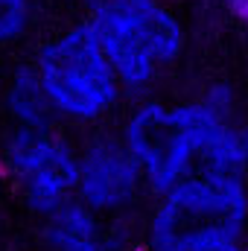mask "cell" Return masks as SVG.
<instances>
[{
    "instance_id": "1",
    "label": "cell",
    "mask_w": 248,
    "mask_h": 251,
    "mask_svg": "<svg viewBox=\"0 0 248 251\" xmlns=\"http://www.w3.org/2000/svg\"><path fill=\"white\" fill-rule=\"evenodd\" d=\"M125 100L158 94L161 82L181 64L190 41L175 0H97L85 12Z\"/></svg>"
},
{
    "instance_id": "2",
    "label": "cell",
    "mask_w": 248,
    "mask_h": 251,
    "mask_svg": "<svg viewBox=\"0 0 248 251\" xmlns=\"http://www.w3.org/2000/svg\"><path fill=\"white\" fill-rule=\"evenodd\" d=\"M248 240V181L190 173L152 193L137 222V251H201Z\"/></svg>"
},
{
    "instance_id": "3",
    "label": "cell",
    "mask_w": 248,
    "mask_h": 251,
    "mask_svg": "<svg viewBox=\"0 0 248 251\" xmlns=\"http://www.w3.org/2000/svg\"><path fill=\"white\" fill-rule=\"evenodd\" d=\"M29 62L62 126L97 128L128 102L88 18H76L44 38Z\"/></svg>"
},
{
    "instance_id": "4",
    "label": "cell",
    "mask_w": 248,
    "mask_h": 251,
    "mask_svg": "<svg viewBox=\"0 0 248 251\" xmlns=\"http://www.w3.org/2000/svg\"><path fill=\"white\" fill-rule=\"evenodd\" d=\"M128 102L117 131L140 164L149 193H161L196 173L201 152L225 123L198 94L181 100L149 94Z\"/></svg>"
},
{
    "instance_id": "5",
    "label": "cell",
    "mask_w": 248,
    "mask_h": 251,
    "mask_svg": "<svg viewBox=\"0 0 248 251\" xmlns=\"http://www.w3.org/2000/svg\"><path fill=\"white\" fill-rule=\"evenodd\" d=\"M76 161L79 143L64 126H6L0 131V173L15 187L24 210L35 219L73 196Z\"/></svg>"
},
{
    "instance_id": "6",
    "label": "cell",
    "mask_w": 248,
    "mask_h": 251,
    "mask_svg": "<svg viewBox=\"0 0 248 251\" xmlns=\"http://www.w3.org/2000/svg\"><path fill=\"white\" fill-rule=\"evenodd\" d=\"M73 196L105 219H137L152 193L120 131L99 128L79 143Z\"/></svg>"
},
{
    "instance_id": "7",
    "label": "cell",
    "mask_w": 248,
    "mask_h": 251,
    "mask_svg": "<svg viewBox=\"0 0 248 251\" xmlns=\"http://www.w3.org/2000/svg\"><path fill=\"white\" fill-rule=\"evenodd\" d=\"M35 222L41 251H137L134 219H105L76 196Z\"/></svg>"
},
{
    "instance_id": "8",
    "label": "cell",
    "mask_w": 248,
    "mask_h": 251,
    "mask_svg": "<svg viewBox=\"0 0 248 251\" xmlns=\"http://www.w3.org/2000/svg\"><path fill=\"white\" fill-rule=\"evenodd\" d=\"M0 114L6 117V126H29V128L62 126L50 102V94L44 91L32 62H18L3 73Z\"/></svg>"
},
{
    "instance_id": "9",
    "label": "cell",
    "mask_w": 248,
    "mask_h": 251,
    "mask_svg": "<svg viewBox=\"0 0 248 251\" xmlns=\"http://www.w3.org/2000/svg\"><path fill=\"white\" fill-rule=\"evenodd\" d=\"M196 170L248 181V111L225 120L216 128V134L207 143V149L201 152Z\"/></svg>"
},
{
    "instance_id": "10",
    "label": "cell",
    "mask_w": 248,
    "mask_h": 251,
    "mask_svg": "<svg viewBox=\"0 0 248 251\" xmlns=\"http://www.w3.org/2000/svg\"><path fill=\"white\" fill-rule=\"evenodd\" d=\"M41 0H0V50L26 41L38 24Z\"/></svg>"
},
{
    "instance_id": "11",
    "label": "cell",
    "mask_w": 248,
    "mask_h": 251,
    "mask_svg": "<svg viewBox=\"0 0 248 251\" xmlns=\"http://www.w3.org/2000/svg\"><path fill=\"white\" fill-rule=\"evenodd\" d=\"M198 97L222 117V120H231V117H240L246 114V102H243V91L231 82V79H210Z\"/></svg>"
},
{
    "instance_id": "12",
    "label": "cell",
    "mask_w": 248,
    "mask_h": 251,
    "mask_svg": "<svg viewBox=\"0 0 248 251\" xmlns=\"http://www.w3.org/2000/svg\"><path fill=\"white\" fill-rule=\"evenodd\" d=\"M201 251H248L246 240H231V243H216V246H207Z\"/></svg>"
},
{
    "instance_id": "13",
    "label": "cell",
    "mask_w": 248,
    "mask_h": 251,
    "mask_svg": "<svg viewBox=\"0 0 248 251\" xmlns=\"http://www.w3.org/2000/svg\"><path fill=\"white\" fill-rule=\"evenodd\" d=\"M53 3H59V6H64V9H82V12H88L97 0H53Z\"/></svg>"
},
{
    "instance_id": "14",
    "label": "cell",
    "mask_w": 248,
    "mask_h": 251,
    "mask_svg": "<svg viewBox=\"0 0 248 251\" xmlns=\"http://www.w3.org/2000/svg\"><path fill=\"white\" fill-rule=\"evenodd\" d=\"M3 222H6V216H3V210H0V231H3Z\"/></svg>"
},
{
    "instance_id": "15",
    "label": "cell",
    "mask_w": 248,
    "mask_h": 251,
    "mask_svg": "<svg viewBox=\"0 0 248 251\" xmlns=\"http://www.w3.org/2000/svg\"><path fill=\"white\" fill-rule=\"evenodd\" d=\"M246 100H248V70H246Z\"/></svg>"
},
{
    "instance_id": "16",
    "label": "cell",
    "mask_w": 248,
    "mask_h": 251,
    "mask_svg": "<svg viewBox=\"0 0 248 251\" xmlns=\"http://www.w3.org/2000/svg\"><path fill=\"white\" fill-rule=\"evenodd\" d=\"M3 73H6V70H3V64H0V82H3Z\"/></svg>"
}]
</instances>
